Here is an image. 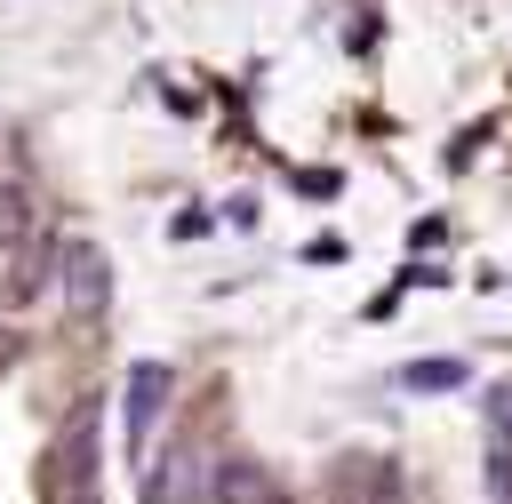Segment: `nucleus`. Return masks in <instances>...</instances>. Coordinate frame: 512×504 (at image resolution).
Here are the masks:
<instances>
[{
	"label": "nucleus",
	"instance_id": "nucleus-1",
	"mask_svg": "<svg viewBox=\"0 0 512 504\" xmlns=\"http://www.w3.org/2000/svg\"><path fill=\"white\" fill-rule=\"evenodd\" d=\"M80 496H96V416L88 408L64 416L40 456V504H80Z\"/></svg>",
	"mask_w": 512,
	"mask_h": 504
},
{
	"label": "nucleus",
	"instance_id": "nucleus-2",
	"mask_svg": "<svg viewBox=\"0 0 512 504\" xmlns=\"http://www.w3.org/2000/svg\"><path fill=\"white\" fill-rule=\"evenodd\" d=\"M208 504H288V496H280V480L256 456H224L216 480H208Z\"/></svg>",
	"mask_w": 512,
	"mask_h": 504
},
{
	"label": "nucleus",
	"instance_id": "nucleus-3",
	"mask_svg": "<svg viewBox=\"0 0 512 504\" xmlns=\"http://www.w3.org/2000/svg\"><path fill=\"white\" fill-rule=\"evenodd\" d=\"M160 400H168V368H160V360H136V368H128V448H144Z\"/></svg>",
	"mask_w": 512,
	"mask_h": 504
},
{
	"label": "nucleus",
	"instance_id": "nucleus-4",
	"mask_svg": "<svg viewBox=\"0 0 512 504\" xmlns=\"http://www.w3.org/2000/svg\"><path fill=\"white\" fill-rule=\"evenodd\" d=\"M328 496H336V504H392V472H384L376 456H344Z\"/></svg>",
	"mask_w": 512,
	"mask_h": 504
},
{
	"label": "nucleus",
	"instance_id": "nucleus-5",
	"mask_svg": "<svg viewBox=\"0 0 512 504\" xmlns=\"http://www.w3.org/2000/svg\"><path fill=\"white\" fill-rule=\"evenodd\" d=\"M64 272H72V304H80V312L112 296V272H104V256H96V248H72V256H64Z\"/></svg>",
	"mask_w": 512,
	"mask_h": 504
},
{
	"label": "nucleus",
	"instance_id": "nucleus-6",
	"mask_svg": "<svg viewBox=\"0 0 512 504\" xmlns=\"http://www.w3.org/2000/svg\"><path fill=\"white\" fill-rule=\"evenodd\" d=\"M24 240H32V192L0 184V248H24Z\"/></svg>",
	"mask_w": 512,
	"mask_h": 504
},
{
	"label": "nucleus",
	"instance_id": "nucleus-7",
	"mask_svg": "<svg viewBox=\"0 0 512 504\" xmlns=\"http://www.w3.org/2000/svg\"><path fill=\"white\" fill-rule=\"evenodd\" d=\"M80 504H96V496H80Z\"/></svg>",
	"mask_w": 512,
	"mask_h": 504
}]
</instances>
